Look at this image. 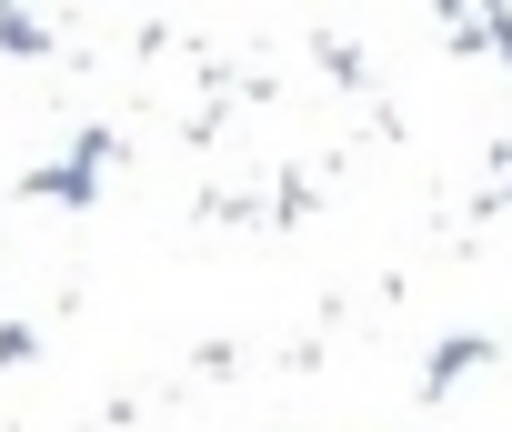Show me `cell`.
Instances as JSON below:
<instances>
[{
	"mask_svg": "<svg viewBox=\"0 0 512 432\" xmlns=\"http://www.w3.org/2000/svg\"><path fill=\"white\" fill-rule=\"evenodd\" d=\"M432 21H442L452 51H492V61H512V11H432Z\"/></svg>",
	"mask_w": 512,
	"mask_h": 432,
	"instance_id": "cell-3",
	"label": "cell"
},
{
	"mask_svg": "<svg viewBox=\"0 0 512 432\" xmlns=\"http://www.w3.org/2000/svg\"><path fill=\"white\" fill-rule=\"evenodd\" d=\"M111 151H121V131H101V121H91V131L71 141V161H51V171H31L21 191H31V201H61V211H91V201H101L91 181H101V161H111Z\"/></svg>",
	"mask_w": 512,
	"mask_h": 432,
	"instance_id": "cell-1",
	"label": "cell"
},
{
	"mask_svg": "<svg viewBox=\"0 0 512 432\" xmlns=\"http://www.w3.org/2000/svg\"><path fill=\"white\" fill-rule=\"evenodd\" d=\"M0 51H51V31L31 11H0Z\"/></svg>",
	"mask_w": 512,
	"mask_h": 432,
	"instance_id": "cell-4",
	"label": "cell"
},
{
	"mask_svg": "<svg viewBox=\"0 0 512 432\" xmlns=\"http://www.w3.org/2000/svg\"><path fill=\"white\" fill-rule=\"evenodd\" d=\"M492 161H502V181H512V141H502V151H492Z\"/></svg>",
	"mask_w": 512,
	"mask_h": 432,
	"instance_id": "cell-5",
	"label": "cell"
},
{
	"mask_svg": "<svg viewBox=\"0 0 512 432\" xmlns=\"http://www.w3.org/2000/svg\"><path fill=\"white\" fill-rule=\"evenodd\" d=\"M492 352H502L492 332H442V342H432V362H422V402H442L452 382H472V372H482Z\"/></svg>",
	"mask_w": 512,
	"mask_h": 432,
	"instance_id": "cell-2",
	"label": "cell"
}]
</instances>
